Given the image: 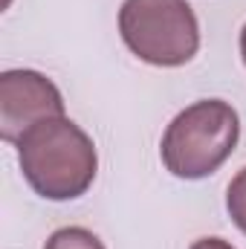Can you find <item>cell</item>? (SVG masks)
I'll return each mask as SVG.
<instances>
[{
	"instance_id": "1",
	"label": "cell",
	"mask_w": 246,
	"mask_h": 249,
	"mask_svg": "<svg viewBox=\"0 0 246 249\" xmlns=\"http://www.w3.org/2000/svg\"><path fill=\"white\" fill-rule=\"evenodd\" d=\"M18 162L26 183L47 200L81 197L99 168L93 139L67 116L32 124L18 139Z\"/></svg>"
},
{
	"instance_id": "2",
	"label": "cell",
	"mask_w": 246,
	"mask_h": 249,
	"mask_svg": "<svg viewBox=\"0 0 246 249\" xmlns=\"http://www.w3.org/2000/svg\"><path fill=\"white\" fill-rule=\"evenodd\" d=\"M241 136L238 110L223 99H203L180 110L162 136V162L174 177L200 180L214 174Z\"/></svg>"
},
{
	"instance_id": "3",
	"label": "cell",
	"mask_w": 246,
	"mask_h": 249,
	"mask_svg": "<svg viewBox=\"0 0 246 249\" xmlns=\"http://www.w3.org/2000/svg\"><path fill=\"white\" fill-rule=\"evenodd\" d=\"M119 32L127 50L154 67H183L200 50V23L185 0H124Z\"/></svg>"
},
{
	"instance_id": "4",
	"label": "cell",
	"mask_w": 246,
	"mask_h": 249,
	"mask_svg": "<svg viewBox=\"0 0 246 249\" xmlns=\"http://www.w3.org/2000/svg\"><path fill=\"white\" fill-rule=\"evenodd\" d=\"M64 116L58 87L35 70H6L0 75V136L15 142L44 119Z\"/></svg>"
},
{
	"instance_id": "5",
	"label": "cell",
	"mask_w": 246,
	"mask_h": 249,
	"mask_svg": "<svg viewBox=\"0 0 246 249\" xmlns=\"http://www.w3.org/2000/svg\"><path fill=\"white\" fill-rule=\"evenodd\" d=\"M44 249H105V244L84 226H64L50 235Z\"/></svg>"
},
{
	"instance_id": "6",
	"label": "cell",
	"mask_w": 246,
	"mask_h": 249,
	"mask_svg": "<svg viewBox=\"0 0 246 249\" xmlns=\"http://www.w3.org/2000/svg\"><path fill=\"white\" fill-rule=\"evenodd\" d=\"M226 209L235 220V226L246 235V168H241L232 183H229V191H226Z\"/></svg>"
},
{
	"instance_id": "7",
	"label": "cell",
	"mask_w": 246,
	"mask_h": 249,
	"mask_svg": "<svg viewBox=\"0 0 246 249\" xmlns=\"http://www.w3.org/2000/svg\"><path fill=\"white\" fill-rule=\"evenodd\" d=\"M191 249H235V247L223 238H200V241L191 244Z\"/></svg>"
},
{
	"instance_id": "8",
	"label": "cell",
	"mask_w": 246,
	"mask_h": 249,
	"mask_svg": "<svg viewBox=\"0 0 246 249\" xmlns=\"http://www.w3.org/2000/svg\"><path fill=\"white\" fill-rule=\"evenodd\" d=\"M241 55H244V64H246V26L241 29Z\"/></svg>"
}]
</instances>
